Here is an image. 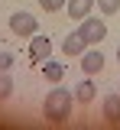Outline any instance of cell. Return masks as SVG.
I'll use <instances>...</instances> for the list:
<instances>
[{
	"label": "cell",
	"mask_w": 120,
	"mask_h": 130,
	"mask_svg": "<svg viewBox=\"0 0 120 130\" xmlns=\"http://www.w3.org/2000/svg\"><path fill=\"white\" fill-rule=\"evenodd\" d=\"M65 7H68V16L78 20V23L94 13V0H65Z\"/></svg>",
	"instance_id": "cell-7"
},
{
	"label": "cell",
	"mask_w": 120,
	"mask_h": 130,
	"mask_svg": "<svg viewBox=\"0 0 120 130\" xmlns=\"http://www.w3.org/2000/svg\"><path fill=\"white\" fill-rule=\"evenodd\" d=\"M94 94H97V88H94L91 75H88L85 81H78V85H75V101H81V104H91V101H94Z\"/></svg>",
	"instance_id": "cell-10"
},
{
	"label": "cell",
	"mask_w": 120,
	"mask_h": 130,
	"mask_svg": "<svg viewBox=\"0 0 120 130\" xmlns=\"http://www.w3.org/2000/svg\"><path fill=\"white\" fill-rule=\"evenodd\" d=\"M10 65H16V59L10 52H0V72H10Z\"/></svg>",
	"instance_id": "cell-14"
},
{
	"label": "cell",
	"mask_w": 120,
	"mask_h": 130,
	"mask_svg": "<svg viewBox=\"0 0 120 130\" xmlns=\"http://www.w3.org/2000/svg\"><path fill=\"white\" fill-rule=\"evenodd\" d=\"M42 78L49 81V85H58V81L65 78V65H58L55 59H46L42 62Z\"/></svg>",
	"instance_id": "cell-9"
},
{
	"label": "cell",
	"mask_w": 120,
	"mask_h": 130,
	"mask_svg": "<svg viewBox=\"0 0 120 130\" xmlns=\"http://www.w3.org/2000/svg\"><path fill=\"white\" fill-rule=\"evenodd\" d=\"M39 3H42V10H49V13H55V10L65 7V0H39Z\"/></svg>",
	"instance_id": "cell-13"
},
{
	"label": "cell",
	"mask_w": 120,
	"mask_h": 130,
	"mask_svg": "<svg viewBox=\"0 0 120 130\" xmlns=\"http://www.w3.org/2000/svg\"><path fill=\"white\" fill-rule=\"evenodd\" d=\"M94 3H97V10H101V13H120V0H94Z\"/></svg>",
	"instance_id": "cell-12"
},
{
	"label": "cell",
	"mask_w": 120,
	"mask_h": 130,
	"mask_svg": "<svg viewBox=\"0 0 120 130\" xmlns=\"http://www.w3.org/2000/svg\"><path fill=\"white\" fill-rule=\"evenodd\" d=\"M71 104H75V94L55 88V91H49L46 101H42V114H46L49 124H65V120L71 117Z\"/></svg>",
	"instance_id": "cell-1"
},
{
	"label": "cell",
	"mask_w": 120,
	"mask_h": 130,
	"mask_svg": "<svg viewBox=\"0 0 120 130\" xmlns=\"http://www.w3.org/2000/svg\"><path fill=\"white\" fill-rule=\"evenodd\" d=\"M101 111H104V120H107L110 127H120V91H117V94H107V98H104Z\"/></svg>",
	"instance_id": "cell-6"
},
{
	"label": "cell",
	"mask_w": 120,
	"mask_h": 130,
	"mask_svg": "<svg viewBox=\"0 0 120 130\" xmlns=\"http://www.w3.org/2000/svg\"><path fill=\"white\" fill-rule=\"evenodd\" d=\"M10 91H13V78H10L7 72H0V101H7Z\"/></svg>",
	"instance_id": "cell-11"
},
{
	"label": "cell",
	"mask_w": 120,
	"mask_h": 130,
	"mask_svg": "<svg viewBox=\"0 0 120 130\" xmlns=\"http://www.w3.org/2000/svg\"><path fill=\"white\" fill-rule=\"evenodd\" d=\"M78 32L85 36L88 46H97L104 36H107V23H104L101 16H85V20L78 23Z\"/></svg>",
	"instance_id": "cell-2"
},
{
	"label": "cell",
	"mask_w": 120,
	"mask_h": 130,
	"mask_svg": "<svg viewBox=\"0 0 120 130\" xmlns=\"http://www.w3.org/2000/svg\"><path fill=\"white\" fill-rule=\"evenodd\" d=\"M117 62H120V46H117Z\"/></svg>",
	"instance_id": "cell-15"
},
{
	"label": "cell",
	"mask_w": 120,
	"mask_h": 130,
	"mask_svg": "<svg viewBox=\"0 0 120 130\" xmlns=\"http://www.w3.org/2000/svg\"><path fill=\"white\" fill-rule=\"evenodd\" d=\"M49 55H52V42L46 36H33L29 39V59H33V65H42Z\"/></svg>",
	"instance_id": "cell-4"
},
{
	"label": "cell",
	"mask_w": 120,
	"mask_h": 130,
	"mask_svg": "<svg viewBox=\"0 0 120 130\" xmlns=\"http://www.w3.org/2000/svg\"><path fill=\"white\" fill-rule=\"evenodd\" d=\"M85 49H88V42H85V36H81L78 29L68 32V39L62 42V52H65V55H81Z\"/></svg>",
	"instance_id": "cell-8"
},
{
	"label": "cell",
	"mask_w": 120,
	"mask_h": 130,
	"mask_svg": "<svg viewBox=\"0 0 120 130\" xmlns=\"http://www.w3.org/2000/svg\"><path fill=\"white\" fill-rule=\"evenodd\" d=\"M81 68H85V75H97L104 68V52L101 49H85L81 52Z\"/></svg>",
	"instance_id": "cell-5"
},
{
	"label": "cell",
	"mask_w": 120,
	"mask_h": 130,
	"mask_svg": "<svg viewBox=\"0 0 120 130\" xmlns=\"http://www.w3.org/2000/svg\"><path fill=\"white\" fill-rule=\"evenodd\" d=\"M36 29H39V23L33 13H26V10L10 13V32L13 36H36Z\"/></svg>",
	"instance_id": "cell-3"
}]
</instances>
